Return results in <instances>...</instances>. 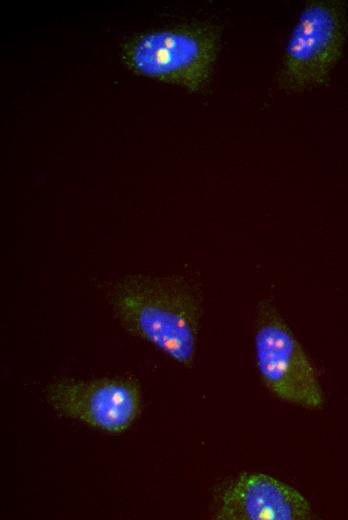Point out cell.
<instances>
[{
  "label": "cell",
  "instance_id": "5",
  "mask_svg": "<svg viewBox=\"0 0 348 520\" xmlns=\"http://www.w3.org/2000/svg\"><path fill=\"white\" fill-rule=\"evenodd\" d=\"M45 393L62 416L109 432L128 428L140 407L138 386L126 379H63L50 384Z\"/></svg>",
  "mask_w": 348,
  "mask_h": 520
},
{
  "label": "cell",
  "instance_id": "2",
  "mask_svg": "<svg viewBox=\"0 0 348 520\" xmlns=\"http://www.w3.org/2000/svg\"><path fill=\"white\" fill-rule=\"evenodd\" d=\"M220 39L221 29L215 24H182L129 39L121 58L137 74L199 93L210 83Z\"/></svg>",
  "mask_w": 348,
  "mask_h": 520
},
{
  "label": "cell",
  "instance_id": "3",
  "mask_svg": "<svg viewBox=\"0 0 348 520\" xmlns=\"http://www.w3.org/2000/svg\"><path fill=\"white\" fill-rule=\"evenodd\" d=\"M346 35L343 2H308L285 47L277 76L279 88L300 92L324 85L342 55Z\"/></svg>",
  "mask_w": 348,
  "mask_h": 520
},
{
  "label": "cell",
  "instance_id": "6",
  "mask_svg": "<svg viewBox=\"0 0 348 520\" xmlns=\"http://www.w3.org/2000/svg\"><path fill=\"white\" fill-rule=\"evenodd\" d=\"M216 518L223 520H307L308 500L295 488L262 473H244L222 492Z\"/></svg>",
  "mask_w": 348,
  "mask_h": 520
},
{
  "label": "cell",
  "instance_id": "1",
  "mask_svg": "<svg viewBox=\"0 0 348 520\" xmlns=\"http://www.w3.org/2000/svg\"><path fill=\"white\" fill-rule=\"evenodd\" d=\"M110 303L127 331L178 363L193 364L202 305L190 282L173 276H128L113 287Z\"/></svg>",
  "mask_w": 348,
  "mask_h": 520
},
{
  "label": "cell",
  "instance_id": "4",
  "mask_svg": "<svg viewBox=\"0 0 348 520\" xmlns=\"http://www.w3.org/2000/svg\"><path fill=\"white\" fill-rule=\"evenodd\" d=\"M255 354L259 374L276 397L309 409L323 406L324 394L311 361L269 301L258 307Z\"/></svg>",
  "mask_w": 348,
  "mask_h": 520
}]
</instances>
